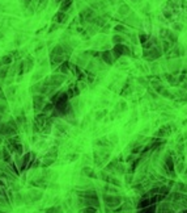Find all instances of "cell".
Wrapping results in <instances>:
<instances>
[{
	"mask_svg": "<svg viewBox=\"0 0 187 213\" xmlns=\"http://www.w3.org/2000/svg\"><path fill=\"white\" fill-rule=\"evenodd\" d=\"M148 40H149V37H148L147 34H144V33H140V34H139V41L141 42V45H144V43H145Z\"/></svg>",
	"mask_w": 187,
	"mask_h": 213,
	"instance_id": "obj_15",
	"label": "cell"
},
{
	"mask_svg": "<svg viewBox=\"0 0 187 213\" xmlns=\"http://www.w3.org/2000/svg\"><path fill=\"white\" fill-rule=\"evenodd\" d=\"M114 31L118 32V33H126V32H127V28L123 26V25H117V26L114 28Z\"/></svg>",
	"mask_w": 187,
	"mask_h": 213,
	"instance_id": "obj_16",
	"label": "cell"
},
{
	"mask_svg": "<svg viewBox=\"0 0 187 213\" xmlns=\"http://www.w3.org/2000/svg\"><path fill=\"white\" fill-rule=\"evenodd\" d=\"M174 29H175V31H181V29H182V24H174Z\"/></svg>",
	"mask_w": 187,
	"mask_h": 213,
	"instance_id": "obj_20",
	"label": "cell"
},
{
	"mask_svg": "<svg viewBox=\"0 0 187 213\" xmlns=\"http://www.w3.org/2000/svg\"><path fill=\"white\" fill-rule=\"evenodd\" d=\"M143 55L147 61H154V59H157V58H160L162 55V50H161L160 46H153L148 50H144Z\"/></svg>",
	"mask_w": 187,
	"mask_h": 213,
	"instance_id": "obj_2",
	"label": "cell"
},
{
	"mask_svg": "<svg viewBox=\"0 0 187 213\" xmlns=\"http://www.w3.org/2000/svg\"><path fill=\"white\" fill-rule=\"evenodd\" d=\"M13 92H14V87H11V88H9V91H7V95H8L9 98H13V95H14Z\"/></svg>",
	"mask_w": 187,
	"mask_h": 213,
	"instance_id": "obj_17",
	"label": "cell"
},
{
	"mask_svg": "<svg viewBox=\"0 0 187 213\" xmlns=\"http://www.w3.org/2000/svg\"><path fill=\"white\" fill-rule=\"evenodd\" d=\"M132 92V88H131V86L130 84H124V87L122 88V96H127V95H130Z\"/></svg>",
	"mask_w": 187,
	"mask_h": 213,
	"instance_id": "obj_12",
	"label": "cell"
},
{
	"mask_svg": "<svg viewBox=\"0 0 187 213\" xmlns=\"http://www.w3.org/2000/svg\"><path fill=\"white\" fill-rule=\"evenodd\" d=\"M8 70H9L8 66H0V79L8 75Z\"/></svg>",
	"mask_w": 187,
	"mask_h": 213,
	"instance_id": "obj_13",
	"label": "cell"
},
{
	"mask_svg": "<svg viewBox=\"0 0 187 213\" xmlns=\"http://www.w3.org/2000/svg\"><path fill=\"white\" fill-rule=\"evenodd\" d=\"M0 100H3V101H5V100H7L5 95H4V93H3V91H2V88H0Z\"/></svg>",
	"mask_w": 187,
	"mask_h": 213,
	"instance_id": "obj_19",
	"label": "cell"
},
{
	"mask_svg": "<svg viewBox=\"0 0 187 213\" xmlns=\"http://www.w3.org/2000/svg\"><path fill=\"white\" fill-rule=\"evenodd\" d=\"M70 70H71V63L68 62V59H65L63 63H60L59 64V67H58V71L59 72H62V74H68L70 72Z\"/></svg>",
	"mask_w": 187,
	"mask_h": 213,
	"instance_id": "obj_6",
	"label": "cell"
},
{
	"mask_svg": "<svg viewBox=\"0 0 187 213\" xmlns=\"http://www.w3.org/2000/svg\"><path fill=\"white\" fill-rule=\"evenodd\" d=\"M7 109V105L5 104H0V113H4Z\"/></svg>",
	"mask_w": 187,
	"mask_h": 213,
	"instance_id": "obj_18",
	"label": "cell"
},
{
	"mask_svg": "<svg viewBox=\"0 0 187 213\" xmlns=\"http://www.w3.org/2000/svg\"><path fill=\"white\" fill-rule=\"evenodd\" d=\"M113 57H114V59H119L122 55H131V51L130 49L127 48L126 45H123V43H117V45H114L113 48Z\"/></svg>",
	"mask_w": 187,
	"mask_h": 213,
	"instance_id": "obj_1",
	"label": "cell"
},
{
	"mask_svg": "<svg viewBox=\"0 0 187 213\" xmlns=\"http://www.w3.org/2000/svg\"><path fill=\"white\" fill-rule=\"evenodd\" d=\"M124 41V37L121 34H115L114 37H113V42H114V45H117V43H123Z\"/></svg>",
	"mask_w": 187,
	"mask_h": 213,
	"instance_id": "obj_14",
	"label": "cell"
},
{
	"mask_svg": "<svg viewBox=\"0 0 187 213\" xmlns=\"http://www.w3.org/2000/svg\"><path fill=\"white\" fill-rule=\"evenodd\" d=\"M42 2H47V0H39V3H42Z\"/></svg>",
	"mask_w": 187,
	"mask_h": 213,
	"instance_id": "obj_23",
	"label": "cell"
},
{
	"mask_svg": "<svg viewBox=\"0 0 187 213\" xmlns=\"http://www.w3.org/2000/svg\"><path fill=\"white\" fill-rule=\"evenodd\" d=\"M12 62V55H4L0 58V66H8Z\"/></svg>",
	"mask_w": 187,
	"mask_h": 213,
	"instance_id": "obj_10",
	"label": "cell"
},
{
	"mask_svg": "<svg viewBox=\"0 0 187 213\" xmlns=\"http://www.w3.org/2000/svg\"><path fill=\"white\" fill-rule=\"evenodd\" d=\"M55 2H56V3H62V2H63V0H55Z\"/></svg>",
	"mask_w": 187,
	"mask_h": 213,
	"instance_id": "obj_22",
	"label": "cell"
},
{
	"mask_svg": "<svg viewBox=\"0 0 187 213\" xmlns=\"http://www.w3.org/2000/svg\"><path fill=\"white\" fill-rule=\"evenodd\" d=\"M67 93H68V96L70 98H75V96H77V95L80 93V88L77 84H72L68 88V91H67Z\"/></svg>",
	"mask_w": 187,
	"mask_h": 213,
	"instance_id": "obj_8",
	"label": "cell"
},
{
	"mask_svg": "<svg viewBox=\"0 0 187 213\" xmlns=\"http://www.w3.org/2000/svg\"><path fill=\"white\" fill-rule=\"evenodd\" d=\"M130 13V7L127 4H123L119 7V14H122V16H127V14Z\"/></svg>",
	"mask_w": 187,
	"mask_h": 213,
	"instance_id": "obj_11",
	"label": "cell"
},
{
	"mask_svg": "<svg viewBox=\"0 0 187 213\" xmlns=\"http://www.w3.org/2000/svg\"><path fill=\"white\" fill-rule=\"evenodd\" d=\"M72 2H73V0H63V2L60 3V11L62 12H67V11H68V8H71Z\"/></svg>",
	"mask_w": 187,
	"mask_h": 213,
	"instance_id": "obj_9",
	"label": "cell"
},
{
	"mask_svg": "<svg viewBox=\"0 0 187 213\" xmlns=\"http://www.w3.org/2000/svg\"><path fill=\"white\" fill-rule=\"evenodd\" d=\"M65 80V75L64 74H54V75H51L50 78H49V84L51 86V87H54V88H58L59 86H60L63 82Z\"/></svg>",
	"mask_w": 187,
	"mask_h": 213,
	"instance_id": "obj_3",
	"label": "cell"
},
{
	"mask_svg": "<svg viewBox=\"0 0 187 213\" xmlns=\"http://www.w3.org/2000/svg\"><path fill=\"white\" fill-rule=\"evenodd\" d=\"M101 59H102V62L107 63V64H113L115 62L114 57H113V51H110V50L102 51V53H101Z\"/></svg>",
	"mask_w": 187,
	"mask_h": 213,
	"instance_id": "obj_5",
	"label": "cell"
},
{
	"mask_svg": "<svg viewBox=\"0 0 187 213\" xmlns=\"http://www.w3.org/2000/svg\"><path fill=\"white\" fill-rule=\"evenodd\" d=\"M33 103H34V109L37 112L41 111V109L43 108V105L46 104L44 103V98H43V95H34V98H33Z\"/></svg>",
	"mask_w": 187,
	"mask_h": 213,
	"instance_id": "obj_4",
	"label": "cell"
},
{
	"mask_svg": "<svg viewBox=\"0 0 187 213\" xmlns=\"http://www.w3.org/2000/svg\"><path fill=\"white\" fill-rule=\"evenodd\" d=\"M67 19H68V14H67L65 12L59 11V12L55 14L54 21H56V23H59V24H63V23H65V20H67Z\"/></svg>",
	"mask_w": 187,
	"mask_h": 213,
	"instance_id": "obj_7",
	"label": "cell"
},
{
	"mask_svg": "<svg viewBox=\"0 0 187 213\" xmlns=\"http://www.w3.org/2000/svg\"><path fill=\"white\" fill-rule=\"evenodd\" d=\"M164 14H165V16H166L168 19H170V17H171V13H170L169 11H164Z\"/></svg>",
	"mask_w": 187,
	"mask_h": 213,
	"instance_id": "obj_21",
	"label": "cell"
}]
</instances>
